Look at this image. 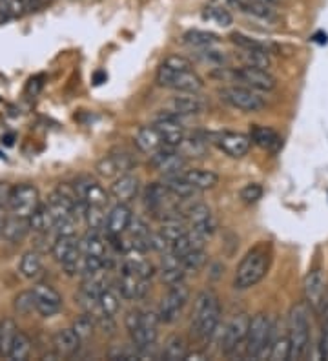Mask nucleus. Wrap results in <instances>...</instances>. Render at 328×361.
Wrapping results in <instances>:
<instances>
[{
  "label": "nucleus",
  "instance_id": "obj_33",
  "mask_svg": "<svg viewBox=\"0 0 328 361\" xmlns=\"http://www.w3.org/2000/svg\"><path fill=\"white\" fill-rule=\"evenodd\" d=\"M79 246L80 252H82L84 256L100 257V259L108 261V256H106V243L104 239L99 236V232H88L82 239H79Z\"/></svg>",
  "mask_w": 328,
  "mask_h": 361
},
{
  "label": "nucleus",
  "instance_id": "obj_30",
  "mask_svg": "<svg viewBox=\"0 0 328 361\" xmlns=\"http://www.w3.org/2000/svg\"><path fill=\"white\" fill-rule=\"evenodd\" d=\"M170 197H175L172 192L164 186V183H154L146 188L145 201L146 206H148L152 212H161L163 208H166L170 203Z\"/></svg>",
  "mask_w": 328,
  "mask_h": 361
},
{
  "label": "nucleus",
  "instance_id": "obj_36",
  "mask_svg": "<svg viewBox=\"0 0 328 361\" xmlns=\"http://www.w3.org/2000/svg\"><path fill=\"white\" fill-rule=\"evenodd\" d=\"M17 334H19V328H17L15 321L10 317L2 320V323H0V356H10L11 345H13Z\"/></svg>",
  "mask_w": 328,
  "mask_h": 361
},
{
  "label": "nucleus",
  "instance_id": "obj_7",
  "mask_svg": "<svg viewBox=\"0 0 328 361\" xmlns=\"http://www.w3.org/2000/svg\"><path fill=\"white\" fill-rule=\"evenodd\" d=\"M40 205V194L39 188L35 185H30V183H22V185L13 186L11 190V199L8 210L17 217H28L35 212L37 206Z\"/></svg>",
  "mask_w": 328,
  "mask_h": 361
},
{
  "label": "nucleus",
  "instance_id": "obj_45",
  "mask_svg": "<svg viewBox=\"0 0 328 361\" xmlns=\"http://www.w3.org/2000/svg\"><path fill=\"white\" fill-rule=\"evenodd\" d=\"M95 326H97V323H95L93 317L90 316V314H82V316H79L77 320H75L73 323V328L75 332H77V336L80 337V341L88 340V337H91V334H93Z\"/></svg>",
  "mask_w": 328,
  "mask_h": 361
},
{
  "label": "nucleus",
  "instance_id": "obj_43",
  "mask_svg": "<svg viewBox=\"0 0 328 361\" xmlns=\"http://www.w3.org/2000/svg\"><path fill=\"white\" fill-rule=\"evenodd\" d=\"M181 265L186 272H199L201 268H204V265L208 263V254L204 252V248L201 250H194L184 254V256L179 257Z\"/></svg>",
  "mask_w": 328,
  "mask_h": 361
},
{
  "label": "nucleus",
  "instance_id": "obj_51",
  "mask_svg": "<svg viewBox=\"0 0 328 361\" xmlns=\"http://www.w3.org/2000/svg\"><path fill=\"white\" fill-rule=\"evenodd\" d=\"M163 64L166 66V68H170V70H174V71L192 70V68H194L188 59H184V57H179V55H170L168 59L164 60Z\"/></svg>",
  "mask_w": 328,
  "mask_h": 361
},
{
  "label": "nucleus",
  "instance_id": "obj_34",
  "mask_svg": "<svg viewBox=\"0 0 328 361\" xmlns=\"http://www.w3.org/2000/svg\"><path fill=\"white\" fill-rule=\"evenodd\" d=\"M19 270L20 276L26 277V279H39V277L42 276V272H44V265H42L39 252H26L24 256L20 257Z\"/></svg>",
  "mask_w": 328,
  "mask_h": 361
},
{
  "label": "nucleus",
  "instance_id": "obj_54",
  "mask_svg": "<svg viewBox=\"0 0 328 361\" xmlns=\"http://www.w3.org/2000/svg\"><path fill=\"white\" fill-rule=\"evenodd\" d=\"M319 354L323 360H328V325H323L321 341H319Z\"/></svg>",
  "mask_w": 328,
  "mask_h": 361
},
{
  "label": "nucleus",
  "instance_id": "obj_42",
  "mask_svg": "<svg viewBox=\"0 0 328 361\" xmlns=\"http://www.w3.org/2000/svg\"><path fill=\"white\" fill-rule=\"evenodd\" d=\"M31 354V340L26 336L24 332H20L17 334L15 341H13V345H11V351H10V360L13 361H24L28 360Z\"/></svg>",
  "mask_w": 328,
  "mask_h": 361
},
{
  "label": "nucleus",
  "instance_id": "obj_8",
  "mask_svg": "<svg viewBox=\"0 0 328 361\" xmlns=\"http://www.w3.org/2000/svg\"><path fill=\"white\" fill-rule=\"evenodd\" d=\"M190 297V290L188 286L184 283H177V285L170 286V290L166 292V296L161 299L159 305V312L157 316L163 323H174L181 317V312L186 306Z\"/></svg>",
  "mask_w": 328,
  "mask_h": 361
},
{
  "label": "nucleus",
  "instance_id": "obj_37",
  "mask_svg": "<svg viewBox=\"0 0 328 361\" xmlns=\"http://www.w3.org/2000/svg\"><path fill=\"white\" fill-rule=\"evenodd\" d=\"M241 60L244 66L261 68V70H268L272 66L268 50H241Z\"/></svg>",
  "mask_w": 328,
  "mask_h": 361
},
{
  "label": "nucleus",
  "instance_id": "obj_22",
  "mask_svg": "<svg viewBox=\"0 0 328 361\" xmlns=\"http://www.w3.org/2000/svg\"><path fill=\"white\" fill-rule=\"evenodd\" d=\"M248 137L254 145H257L259 148H263V150L270 151V154H277V151L281 150V146H283L281 136H279L275 130L268 128V126H252Z\"/></svg>",
  "mask_w": 328,
  "mask_h": 361
},
{
  "label": "nucleus",
  "instance_id": "obj_50",
  "mask_svg": "<svg viewBox=\"0 0 328 361\" xmlns=\"http://www.w3.org/2000/svg\"><path fill=\"white\" fill-rule=\"evenodd\" d=\"M232 42L237 44L241 50H268V46L266 44L252 39V37L241 35V33H234V35H232Z\"/></svg>",
  "mask_w": 328,
  "mask_h": 361
},
{
  "label": "nucleus",
  "instance_id": "obj_26",
  "mask_svg": "<svg viewBox=\"0 0 328 361\" xmlns=\"http://www.w3.org/2000/svg\"><path fill=\"white\" fill-rule=\"evenodd\" d=\"M80 337L73 328H60L53 334V351L62 356H73L79 351Z\"/></svg>",
  "mask_w": 328,
  "mask_h": 361
},
{
  "label": "nucleus",
  "instance_id": "obj_21",
  "mask_svg": "<svg viewBox=\"0 0 328 361\" xmlns=\"http://www.w3.org/2000/svg\"><path fill=\"white\" fill-rule=\"evenodd\" d=\"M129 223H131V210L126 206V203H117L106 217L104 230L108 236H122L125 232H128Z\"/></svg>",
  "mask_w": 328,
  "mask_h": 361
},
{
  "label": "nucleus",
  "instance_id": "obj_48",
  "mask_svg": "<svg viewBox=\"0 0 328 361\" xmlns=\"http://www.w3.org/2000/svg\"><path fill=\"white\" fill-rule=\"evenodd\" d=\"M204 19L214 20L215 24L221 26V28H228L234 22L228 10H224V8H212V6L206 8V11H204Z\"/></svg>",
  "mask_w": 328,
  "mask_h": 361
},
{
  "label": "nucleus",
  "instance_id": "obj_38",
  "mask_svg": "<svg viewBox=\"0 0 328 361\" xmlns=\"http://www.w3.org/2000/svg\"><path fill=\"white\" fill-rule=\"evenodd\" d=\"M186 341L183 340L181 336H172L168 337L166 341V345H164V351H163V360L166 361H184V356H186Z\"/></svg>",
  "mask_w": 328,
  "mask_h": 361
},
{
  "label": "nucleus",
  "instance_id": "obj_60",
  "mask_svg": "<svg viewBox=\"0 0 328 361\" xmlns=\"http://www.w3.org/2000/svg\"><path fill=\"white\" fill-rule=\"evenodd\" d=\"M0 323H2V320H0Z\"/></svg>",
  "mask_w": 328,
  "mask_h": 361
},
{
  "label": "nucleus",
  "instance_id": "obj_35",
  "mask_svg": "<svg viewBox=\"0 0 328 361\" xmlns=\"http://www.w3.org/2000/svg\"><path fill=\"white\" fill-rule=\"evenodd\" d=\"M164 186L168 188L172 194H174L177 199L184 201V199H190V197H194L197 194L194 186L190 185L188 180L184 179L183 174H172V176H164Z\"/></svg>",
  "mask_w": 328,
  "mask_h": 361
},
{
  "label": "nucleus",
  "instance_id": "obj_16",
  "mask_svg": "<svg viewBox=\"0 0 328 361\" xmlns=\"http://www.w3.org/2000/svg\"><path fill=\"white\" fill-rule=\"evenodd\" d=\"M184 217H186V221L190 223V228L203 234L206 239L215 234L217 223H215V217L214 214H212V210H210L204 203H197V205L190 206L188 212L184 214Z\"/></svg>",
  "mask_w": 328,
  "mask_h": 361
},
{
  "label": "nucleus",
  "instance_id": "obj_15",
  "mask_svg": "<svg viewBox=\"0 0 328 361\" xmlns=\"http://www.w3.org/2000/svg\"><path fill=\"white\" fill-rule=\"evenodd\" d=\"M135 160L126 151H113L97 163V174L106 179H117L134 168Z\"/></svg>",
  "mask_w": 328,
  "mask_h": 361
},
{
  "label": "nucleus",
  "instance_id": "obj_4",
  "mask_svg": "<svg viewBox=\"0 0 328 361\" xmlns=\"http://www.w3.org/2000/svg\"><path fill=\"white\" fill-rule=\"evenodd\" d=\"M273 325L270 317L263 312L255 314L254 317H250L248 334L244 340V346H246V356L254 358V360H263L268 358L270 346L273 343Z\"/></svg>",
  "mask_w": 328,
  "mask_h": 361
},
{
  "label": "nucleus",
  "instance_id": "obj_14",
  "mask_svg": "<svg viewBox=\"0 0 328 361\" xmlns=\"http://www.w3.org/2000/svg\"><path fill=\"white\" fill-rule=\"evenodd\" d=\"M33 297H35V312H39L42 317H51L59 314L62 303H64L59 292L46 283H37L33 286Z\"/></svg>",
  "mask_w": 328,
  "mask_h": 361
},
{
  "label": "nucleus",
  "instance_id": "obj_59",
  "mask_svg": "<svg viewBox=\"0 0 328 361\" xmlns=\"http://www.w3.org/2000/svg\"><path fill=\"white\" fill-rule=\"evenodd\" d=\"M248 2H257V4H272L273 0H248Z\"/></svg>",
  "mask_w": 328,
  "mask_h": 361
},
{
  "label": "nucleus",
  "instance_id": "obj_53",
  "mask_svg": "<svg viewBox=\"0 0 328 361\" xmlns=\"http://www.w3.org/2000/svg\"><path fill=\"white\" fill-rule=\"evenodd\" d=\"M11 190H13V186L10 183H0V210H6L10 206Z\"/></svg>",
  "mask_w": 328,
  "mask_h": 361
},
{
  "label": "nucleus",
  "instance_id": "obj_39",
  "mask_svg": "<svg viewBox=\"0 0 328 361\" xmlns=\"http://www.w3.org/2000/svg\"><path fill=\"white\" fill-rule=\"evenodd\" d=\"M120 297L122 296H120L119 288H113V286H108V288H104V290L100 292V306H102V311H104L108 316H117V312H119L120 308Z\"/></svg>",
  "mask_w": 328,
  "mask_h": 361
},
{
  "label": "nucleus",
  "instance_id": "obj_19",
  "mask_svg": "<svg viewBox=\"0 0 328 361\" xmlns=\"http://www.w3.org/2000/svg\"><path fill=\"white\" fill-rule=\"evenodd\" d=\"M148 281L149 279H145V277L137 276V274H134V272L122 268L119 283H117V288H119L120 296L125 297V299H129V301L143 299L149 288Z\"/></svg>",
  "mask_w": 328,
  "mask_h": 361
},
{
  "label": "nucleus",
  "instance_id": "obj_24",
  "mask_svg": "<svg viewBox=\"0 0 328 361\" xmlns=\"http://www.w3.org/2000/svg\"><path fill=\"white\" fill-rule=\"evenodd\" d=\"M109 192L117 203H129L131 199H135L137 192H139V179L131 174H122L115 179Z\"/></svg>",
  "mask_w": 328,
  "mask_h": 361
},
{
  "label": "nucleus",
  "instance_id": "obj_1",
  "mask_svg": "<svg viewBox=\"0 0 328 361\" xmlns=\"http://www.w3.org/2000/svg\"><path fill=\"white\" fill-rule=\"evenodd\" d=\"M272 250L270 245H257L241 259L234 276V286L237 290H248L263 281L270 268Z\"/></svg>",
  "mask_w": 328,
  "mask_h": 361
},
{
  "label": "nucleus",
  "instance_id": "obj_31",
  "mask_svg": "<svg viewBox=\"0 0 328 361\" xmlns=\"http://www.w3.org/2000/svg\"><path fill=\"white\" fill-rule=\"evenodd\" d=\"M135 146L139 148L140 151H145V154H154L163 145V139H161L159 131L155 130V126H145V128H140L137 131V136H135Z\"/></svg>",
  "mask_w": 328,
  "mask_h": 361
},
{
  "label": "nucleus",
  "instance_id": "obj_46",
  "mask_svg": "<svg viewBox=\"0 0 328 361\" xmlns=\"http://www.w3.org/2000/svg\"><path fill=\"white\" fill-rule=\"evenodd\" d=\"M289 356H290L289 336L273 337V343H272V346H270L268 360L284 361V360H289Z\"/></svg>",
  "mask_w": 328,
  "mask_h": 361
},
{
  "label": "nucleus",
  "instance_id": "obj_2",
  "mask_svg": "<svg viewBox=\"0 0 328 361\" xmlns=\"http://www.w3.org/2000/svg\"><path fill=\"white\" fill-rule=\"evenodd\" d=\"M221 305L219 297L212 290H203L195 297L194 312H192V334L203 343L212 340L217 331Z\"/></svg>",
  "mask_w": 328,
  "mask_h": 361
},
{
  "label": "nucleus",
  "instance_id": "obj_9",
  "mask_svg": "<svg viewBox=\"0 0 328 361\" xmlns=\"http://www.w3.org/2000/svg\"><path fill=\"white\" fill-rule=\"evenodd\" d=\"M159 316L154 312H140L139 325L135 326L134 331H129L131 336V343L139 351L143 356L145 352H148L157 341V325H159Z\"/></svg>",
  "mask_w": 328,
  "mask_h": 361
},
{
  "label": "nucleus",
  "instance_id": "obj_27",
  "mask_svg": "<svg viewBox=\"0 0 328 361\" xmlns=\"http://www.w3.org/2000/svg\"><path fill=\"white\" fill-rule=\"evenodd\" d=\"M161 274H163V281L166 285H177L183 283L186 270L181 265V259L175 256L174 252H166L163 254V263H161Z\"/></svg>",
  "mask_w": 328,
  "mask_h": 361
},
{
  "label": "nucleus",
  "instance_id": "obj_29",
  "mask_svg": "<svg viewBox=\"0 0 328 361\" xmlns=\"http://www.w3.org/2000/svg\"><path fill=\"white\" fill-rule=\"evenodd\" d=\"M204 243H206V237H204L203 234L188 228V230L184 232L183 236L175 241L174 245H172V252H174L177 257H181V256H184V254H188V252L201 250V248H204Z\"/></svg>",
  "mask_w": 328,
  "mask_h": 361
},
{
  "label": "nucleus",
  "instance_id": "obj_17",
  "mask_svg": "<svg viewBox=\"0 0 328 361\" xmlns=\"http://www.w3.org/2000/svg\"><path fill=\"white\" fill-rule=\"evenodd\" d=\"M75 192L79 199L84 203L86 206H106L108 203V194L102 188L100 183H97L95 179L88 176H82L73 183Z\"/></svg>",
  "mask_w": 328,
  "mask_h": 361
},
{
  "label": "nucleus",
  "instance_id": "obj_12",
  "mask_svg": "<svg viewBox=\"0 0 328 361\" xmlns=\"http://www.w3.org/2000/svg\"><path fill=\"white\" fill-rule=\"evenodd\" d=\"M304 301L307 305L316 312H321L325 296H327V281H325V272L321 268H312L307 274L303 283Z\"/></svg>",
  "mask_w": 328,
  "mask_h": 361
},
{
  "label": "nucleus",
  "instance_id": "obj_18",
  "mask_svg": "<svg viewBox=\"0 0 328 361\" xmlns=\"http://www.w3.org/2000/svg\"><path fill=\"white\" fill-rule=\"evenodd\" d=\"M155 130L159 131L161 139H163L164 146H177L181 145V140L184 139V128L181 124L179 117L174 113H164L155 122Z\"/></svg>",
  "mask_w": 328,
  "mask_h": 361
},
{
  "label": "nucleus",
  "instance_id": "obj_13",
  "mask_svg": "<svg viewBox=\"0 0 328 361\" xmlns=\"http://www.w3.org/2000/svg\"><path fill=\"white\" fill-rule=\"evenodd\" d=\"M234 77L243 82L244 86H248L252 90L257 91H272L277 86L275 77L270 73L268 70H261V68H252V66H243L234 71Z\"/></svg>",
  "mask_w": 328,
  "mask_h": 361
},
{
  "label": "nucleus",
  "instance_id": "obj_44",
  "mask_svg": "<svg viewBox=\"0 0 328 361\" xmlns=\"http://www.w3.org/2000/svg\"><path fill=\"white\" fill-rule=\"evenodd\" d=\"M106 214H104V206H86L84 212V219L90 226V230L100 232L106 228Z\"/></svg>",
  "mask_w": 328,
  "mask_h": 361
},
{
  "label": "nucleus",
  "instance_id": "obj_11",
  "mask_svg": "<svg viewBox=\"0 0 328 361\" xmlns=\"http://www.w3.org/2000/svg\"><path fill=\"white\" fill-rule=\"evenodd\" d=\"M248 325L250 317L244 312L235 314L228 321V325H226L223 332V337H221V351L224 354H232L239 345H243L244 340H246V334H248Z\"/></svg>",
  "mask_w": 328,
  "mask_h": 361
},
{
  "label": "nucleus",
  "instance_id": "obj_41",
  "mask_svg": "<svg viewBox=\"0 0 328 361\" xmlns=\"http://www.w3.org/2000/svg\"><path fill=\"white\" fill-rule=\"evenodd\" d=\"M177 150H179L184 157H201L204 156V151H206V140H203L197 136H184V139L181 140V145L177 146Z\"/></svg>",
  "mask_w": 328,
  "mask_h": 361
},
{
  "label": "nucleus",
  "instance_id": "obj_49",
  "mask_svg": "<svg viewBox=\"0 0 328 361\" xmlns=\"http://www.w3.org/2000/svg\"><path fill=\"white\" fill-rule=\"evenodd\" d=\"M239 197L246 205H255L263 197V186L259 185V183H250V185H246L243 190L239 192Z\"/></svg>",
  "mask_w": 328,
  "mask_h": 361
},
{
  "label": "nucleus",
  "instance_id": "obj_56",
  "mask_svg": "<svg viewBox=\"0 0 328 361\" xmlns=\"http://www.w3.org/2000/svg\"><path fill=\"white\" fill-rule=\"evenodd\" d=\"M15 139H17L15 133H4V136H2V139H0V140H2V145L8 146V148H11V146L15 145Z\"/></svg>",
  "mask_w": 328,
  "mask_h": 361
},
{
  "label": "nucleus",
  "instance_id": "obj_28",
  "mask_svg": "<svg viewBox=\"0 0 328 361\" xmlns=\"http://www.w3.org/2000/svg\"><path fill=\"white\" fill-rule=\"evenodd\" d=\"M30 232V223L24 217H17L11 214L6 217L4 225H2V239L8 243H20Z\"/></svg>",
  "mask_w": 328,
  "mask_h": 361
},
{
  "label": "nucleus",
  "instance_id": "obj_10",
  "mask_svg": "<svg viewBox=\"0 0 328 361\" xmlns=\"http://www.w3.org/2000/svg\"><path fill=\"white\" fill-rule=\"evenodd\" d=\"M149 165L154 166V170L164 176L172 174H181L186 166V157L181 154L174 146H161L159 150L154 151L149 157Z\"/></svg>",
  "mask_w": 328,
  "mask_h": 361
},
{
  "label": "nucleus",
  "instance_id": "obj_6",
  "mask_svg": "<svg viewBox=\"0 0 328 361\" xmlns=\"http://www.w3.org/2000/svg\"><path fill=\"white\" fill-rule=\"evenodd\" d=\"M219 97L226 102V104L234 106L241 111H261L266 106V100L259 95L257 90H252L248 86H228L219 90Z\"/></svg>",
  "mask_w": 328,
  "mask_h": 361
},
{
  "label": "nucleus",
  "instance_id": "obj_52",
  "mask_svg": "<svg viewBox=\"0 0 328 361\" xmlns=\"http://www.w3.org/2000/svg\"><path fill=\"white\" fill-rule=\"evenodd\" d=\"M44 80H46L44 75L31 77V79L28 80V84H26V95H30V97L39 95L40 90L44 88Z\"/></svg>",
  "mask_w": 328,
  "mask_h": 361
},
{
  "label": "nucleus",
  "instance_id": "obj_55",
  "mask_svg": "<svg viewBox=\"0 0 328 361\" xmlns=\"http://www.w3.org/2000/svg\"><path fill=\"white\" fill-rule=\"evenodd\" d=\"M204 360H208V356H206L204 352H199V351L186 352V356H184V361H204Z\"/></svg>",
  "mask_w": 328,
  "mask_h": 361
},
{
  "label": "nucleus",
  "instance_id": "obj_5",
  "mask_svg": "<svg viewBox=\"0 0 328 361\" xmlns=\"http://www.w3.org/2000/svg\"><path fill=\"white\" fill-rule=\"evenodd\" d=\"M157 82L163 88H170V90L179 91V93H199L204 88V82L197 73L192 70L174 71L161 64L159 71H157Z\"/></svg>",
  "mask_w": 328,
  "mask_h": 361
},
{
  "label": "nucleus",
  "instance_id": "obj_25",
  "mask_svg": "<svg viewBox=\"0 0 328 361\" xmlns=\"http://www.w3.org/2000/svg\"><path fill=\"white\" fill-rule=\"evenodd\" d=\"M28 223H30V230L35 234H55V217L51 214L50 206L42 201L35 208V212L28 217Z\"/></svg>",
  "mask_w": 328,
  "mask_h": 361
},
{
  "label": "nucleus",
  "instance_id": "obj_61",
  "mask_svg": "<svg viewBox=\"0 0 328 361\" xmlns=\"http://www.w3.org/2000/svg\"><path fill=\"white\" fill-rule=\"evenodd\" d=\"M0 239H2V237H0Z\"/></svg>",
  "mask_w": 328,
  "mask_h": 361
},
{
  "label": "nucleus",
  "instance_id": "obj_40",
  "mask_svg": "<svg viewBox=\"0 0 328 361\" xmlns=\"http://www.w3.org/2000/svg\"><path fill=\"white\" fill-rule=\"evenodd\" d=\"M184 42L188 46H194V48H210L214 46L219 40V37L215 33H210V31H201V30H192L184 33Z\"/></svg>",
  "mask_w": 328,
  "mask_h": 361
},
{
  "label": "nucleus",
  "instance_id": "obj_58",
  "mask_svg": "<svg viewBox=\"0 0 328 361\" xmlns=\"http://www.w3.org/2000/svg\"><path fill=\"white\" fill-rule=\"evenodd\" d=\"M104 80H106V73H102V71H97V73H95V75H93V82L97 86L102 84Z\"/></svg>",
  "mask_w": 328,
  "mask_h": 361
},
{
  "label": "nucleus",
  "instance_id": "obj_20",
  "mask_svg": "<svg viewBox=\"0 0 328 361\" xmlns=\"http://www.w3.org/2000/svg\"><path fill=\"white\" fill-rule=\"evenodd\" d=\"M217 145L226 156L239 159V157H244L246 154H248L250 146H252V140H250L248 136H243V133L224 131V133L219 136Z\"/></svg>",
  "mask_w": 328,
  "mask_h": 361
},
{
  "label": "nucleus",
  "instance_id": "obj_47",
  "mask_svg": "<svg viewBox=\"0 0 328 361\" xmlns=\"http://www.w3.org/2000/svg\"><path fill=\"white\" fill-rule=\"evenodd\" d=\"M13 306L15 311L19 312L20 316H30L31 312L35 311V297H33V290L20 292L19 296L13 301Z\"/></svg>",
  "mask_w": 328,
  "mask_h": 361
},
{
  "label": "nucleus",
  "instance_id": "obj_23",
  "mask_svg": "<svg viewBox=\"0 0 328 361\" xmlns=\"http://www.w3.org/2000/svg\"><path fill=\"white\" fill-rule=\"evenodd\" d=\"M170 106H172L170 113L177 117L195 115V113H201L204 110V100L197 93H181V95L172 99Z\"/></svg>",
  "mask_w": 328,
  "mask_h": 361
},
{
  "label": "nucleus",
  "instance_id": "obj_32",
  "mask_svg": "<svg viewBox=\"0 0 328 361\" xmlns=\"http://www.w3.org/2000/svg\"><path fill=\"white\" fill-rule=\"evenodd\" d=\"M181 174L197 192L210 190L219 183L217 174L210 170H183Z\"/></svg>",
  "mask_w": 328,
  "mask_h": 361
},
{
  "label": "nucleus",
  "instance_id": "obj_3",
  "mask_svg": "<svg viewBox=\"0 0 328 361\" xmlns=\"http://www.w3.org/2000/svg\"><path fill=\"white\" fill-rule=\"evenodd\" d=\"M290 341V356L289 360H303L309 352L310 345V317L309 305L292 306L289 314V332H286Z\"/></svg>",
  "mask_w": 328,
  "mask_h": 361
},
{
  "label": "nucleus",
  "instance_id": "obj_57",
  "mask_svg": "<svg viewBox=\"0 0 328 361\" xmlns=\"http://www.w3.org/2000/svg\"><path fill=\"white\" fill-rule=\"evenodd\" d=\"M321 312H323V325H328V292L327 296H325V301H323V306H321Z\"/></svg>",
  "mask_w": 328,
  "mask_h": 361
}]
</instances>
